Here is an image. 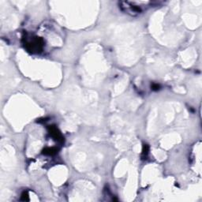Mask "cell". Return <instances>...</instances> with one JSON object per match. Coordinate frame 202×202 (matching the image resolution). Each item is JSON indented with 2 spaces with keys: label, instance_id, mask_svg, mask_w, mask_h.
<instances>
[{
  "label": "cell",
  "instance_id": "cell-3",
  "mask_svg": "<svg viewBox=\"0 0 202 202\" xmlns=\"http://www.w3.org/2000/svg\"><path fill=\"white\" fill-rule=\"evenodd\" d=\"M57 151H58L57 148H47L44 150V153H43L45 154V155L52 156L57 153Z\"/></svg>",
  "mask_w": 202,
  "mask_h": 202
},
{
  "label": "cell",
  "instance_id": "cell-2",
  "mask_svg": "<svg viewBox=\"0 0 202 202\" xmlns=\"http://www.w3.org/2000/svg\"><path fill=\"white\" fill-rule=\"evenodd\" d=\"M49 130H50V133H51V136L54 138V139L57 140H59V141H62V140H63L62 136L59 133V131L57 130L56 127L51 126L49 128Z\"/></svg>",
  "mask_w": 202,
  "mask_h": 202
},
{
  "label": "cell",
  "instance_id": "cell-1",
  "mask_svg": "<svg viewBox=\"0 0 202 202\" xmlns=\"http://www.w3.org/2000/svg\"><path fill=\"white\" fill-rule=\"evenodd\" d=\"M44 41L39 37H34L31 41L26 43V47L31 52H40L42 51Z\"/></svg>",
  "mask_w": 202,
  "mask_h": 202
},
{
  "label": "cell",
  "instance_id": "cell-6",
  "mask_svg": "<svg viewBox=\"0 0 202 202\" xmlns=\"http://www.w3.org/2000/svg\"><path fill=\"white\" fill-rule=\"evenodd\" d=\"M153 89H154V90H157V89H159V85H154L153 86Z\"/></svg>",
  "mask_w": 202,
  "mask_h": 202
},
{
  "label": "cell",
  "instance_id": "cell-5",
  "mask_svg": "<svg viewBox=\"0 0 202 202\" xmlns=\"http://www.w3.org/2000/svg\"><path fill=\"white\" fill-rule=\"evenodd\" d=\"M148 147L147 144H144V146H143V155L144 156H146L147 154H148Z\"/></svg>",
  "mask_w": 202,
  "mask_h": 202
},
{
  "label": "cell",
  "instance_id": "cell-4",
  "mask_svg": "<svg viewBox=\"0 0 202 202\" xmlns=\"http://www.w3.org/2000/svg\"><path fill=\"white\" fill-rule=\"evenodd\" d=\"M21 200L22 201H29V195L27 192H24L21 195Z\"/></svg>",
  "mask_w": 202,
  "mask_h": 202
}]
</instances>
